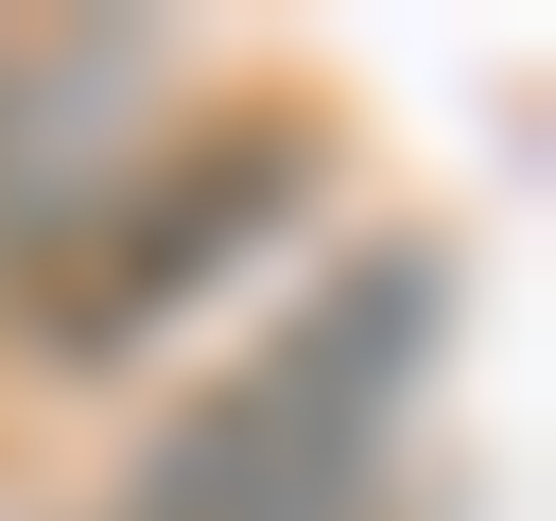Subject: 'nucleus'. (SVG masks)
<instances>
[{
  "instance_id": "2",
  "label": "nucleus",
  "mask_w": 556,
  "mask_h": 521,
  "mask_svg": "<svg viewBox=\"0 0 556 521\" xmlns=\"http://www.w3.org/2000/svg\"><path fill=\"white\" fill-rule=\"evenodd\" d=\"M278 208H295V122H226V139H191V156H156V174L52 260L35 347H52V365H122V347L174 330L208 278H243Z\"/></svg>"
},
{
  "instance_id": "1",
  "label": "nucleus",
  "mask_w": 556,
  "mask_h": 521,
  "mask_svg": "<svg viewBox=\"0 0 556 521\" xmlns=\"http://www.w3.org/2000/svg\"><path fill=\"white\" fill-rule=\"evenodd\" d=\"M434 347V260H365L330 313H295L226 399H191L156 434V469L122 486V521H365L400 382Z\"/></svg>"
}]
</instances>
